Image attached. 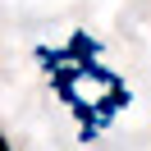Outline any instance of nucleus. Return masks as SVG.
Instances as JSON below:
<instances>
[{"label":"nucleus","mask_w":151,"mask_h":151,"mask_svg":"<svg viewBox=\"0 0 151 151\" xmlns=\"http://www.w3.org/2000/svg\"><path fill=\"white\" fill-rule=\"evenodd\" d=\"M0 151H14V147H9V142H5V133H0Z\"/></svg>","instance_id":"2"},{"label":"nucleus","mask_w":151,"mask_h":151,"mask_svg":"<svg viewBox=\"0 0 151 151\" xmlns=\"http://www.w3.org/2000/svg\"><path fill=\"white\" fill-rule=\"evenodd\" d=\"M60 92H64V101L78 105V110H96V105H101V92H119V87H114V78L101 73V69H83V73L64 78Z\"/></svg>","instance_id":"1"}]
</instances>
